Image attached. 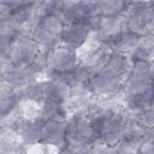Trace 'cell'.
Returning <instances> with one entry per match:
<instances>
[{
  "label": "cell",
  "mask_w": 154,
  "mask_h": 154,
  "mask_svg": "<svg viewBox=\"0 0 154 154\" xmlns=\"http://www.w3.org/2000/svg\"><path fill=\"white\" fill-rule=\"evenodd\" d=\"M63 31L61 22L57 16L45 14L34 26L32 40L41 45H48L55 40V36Z\"/></svg>",
  "instance_id": "6da1fadb"
}]
</instances>
